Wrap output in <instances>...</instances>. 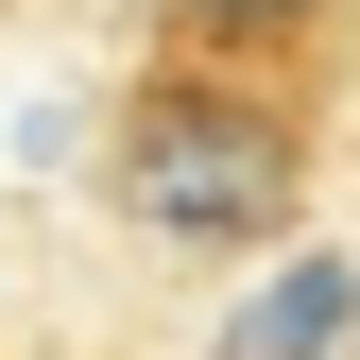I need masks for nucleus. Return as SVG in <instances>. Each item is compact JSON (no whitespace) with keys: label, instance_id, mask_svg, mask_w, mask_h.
<instances>
[{"label":"nucleus","instance_id":"f257e3e1","mask_svg":"<svg viewBox=\"0 0 360 360\" xmlns=\"http://www.w3.org/2000/svg\"><path fill=\"white\" fill-rule=\"evenodd\" d=\"M326 103L343 86H292V69H223V52H155L120 69L103 103V155H86V189H103L120 240L155 257H275L309 206H326Z\"/></svg>","mask_w":360,"mask_h":360},{"label":"nucleus","instance_id":"7ed1b4c3","mask_svg":"<svg viewBox=\"0 0 360 360\" xmlns=\"http://www.w3.org/2000/svg\"><path fill=\"white\" fill-rule=\"evenodd\" d=\"M326 326H343V257H309V292H257V326L223 360H326Z\"/></svg>","mask_w":360,"mask_h":360},{"label":"nucleus","instance_id":"f03ea898","mask_svg":"<svg viewBox=\"0 0 360 360\" xmlns=\"http://www.w3.org/2000/svg\"><path fill=\"white\" fill-rule=\"evenodd\" d=\"M172 52H223V69H292V86H343L360 69V0H155Z\"/></svg>","mask_w":360,"mask_h":360}]
</instances>
